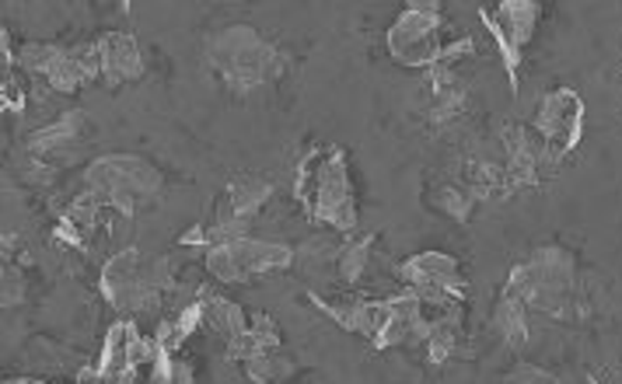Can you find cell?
<instances>
[{"instance_id":"1","label":"cell","mask_w":622,"mask_h":384,"mask_svg":"<svg viewBox=\"0 0 622 384\" xmlns=\"http://www.w3.org/2000/svg\"><path fill=\"white\" fill-rule=\"evenodd\" d=\"M294 196L308 210V218L315 224H325L332 231L350 234L357 228V200L347 154L340 148L308 151L298 164Z\"/></svg>"},{"instance_id":"2","label":"cell","mask_w":622,"mask_h":384,"mask_svg":"<svg viewBox=\"0 0 622 384\" xmlns=\"http://www.w3.org/2000/svg\"><path fill=\"white\" fill-rule=\"evenodd\" d=\"M207 63L231 94H249L267 81H277L287 67V57L255 29L231 26L207 42Z\"/></svg>"},{"instance_id":"3","label":"cell","mask_w":622,"mask_h":384,"mask_svg":"<svg viewBox=\"0 0 622 384\" xmlns=\"http://www.w3.org/2000/svg\"><path fill=\"white\" fill-rule=\"evenodd\" d=\"M172 262L164 255H143L140 249H123L102 270V294L119 315H143L158 304L164 291H172Z\"/></svg>"},{"instance_id":"4","label":"cell","mask_w":622,"mask_h":384,"mask_svg":"<svg viewBox=\"0 0 622 384\" xmlns=\"http://www.w3.org/2000/svg\"><path fill=\"white\" fill-rule=\"evenodd\" d=\"M161 172L137 154H106L91 161L84 172V192L99 200L106 210L133 218L140 206H148L161 196Z\"/></svg>"},{"instance_id":"5","label":"cell","mask_w":622,"mask_h":384,"mask_svg":"<svg viewBox=\"0 0 622 384\" xmlns=\"http://www.w3.org/2000/svg\"><path fill=\"white\" fill-rule=\"evenodd\" d=\"M438 29H441L438 4H423V0L405 4V11L399 14V21L385 36L392 60H399L402 67H413V70L438 67L441 50H444V46L438 42Z\"/></svg>"},{"instance_id":"6","label":"cell","mask_w":622,"mask_h":384,"mask_svg":"<svg viewBox=\"0 0 622 384\" xmlns=\"http://www.w3.org/2000/svg\"><path fill=\"white\" fill-rule=\"evenodd\" d=\"M581 130H584V102L578 91L570 88H556L549 91L539 112H535V133L545 143V151L553 161L566 158L573 148L581 143Z\"/></svg>"},{"instance_id":"7","label":"cell","mask_w":622,"mask_h":384,"mask_svg":"<svg viewBox=\"0 0 622 384\" xmlns=\"http://www.w3.org/2000/svg\"><path fill=\"white\" fill-rule=\"evenodd\" d=\"M88 137V119L84 112H67L57 123L42 127L29 137V151L36 154V164H70Z\"/></svg>"},{"instance_id":"8","label":"cell","mask_w":622,"mask_h":384,"mask_svg":"<svg viewBox=\"0 0 622 384\" xmlns=\"http://www.w3.org/2000/svg\"><path fill=\"white\" fill-rule=\"evenodd\" d=\"M399 283L410 291V286H434V291H448L454 297H465V276H462V266L459 259H451L444 252H420V255H410L395 270Z\"/></svg>"},{"instance_id":"9","label":"cell","mask_w":622,"mask_h":384,"mask_svg":"<svg viewBox=\"0 0 622 384\" xmlns=\"http://www.w3.org/2000/svg\"><path fill=\"white\" fill-rule=\"evenodd\" d=\"M94 78H102L99 46H60L42 81L60 94H74Z\"/></svg>"},{"instance_id":"10","label":"cell","mask_w":622,"mask_h":384,"mask_svg":"<svg viewBox=\"0 0 622 384\" xmlns=\"http://www.w3.org/2000/svg\"><path fill=\"white\" fill-rule=\"evenodd\" d=\"M231 255H234V266L242 283L255 280V276H270L280 273L294 262L291 245H280V242H259V238H242V242H228Z\"/></svg>"},{"instance_id":"11","label":"cell","mask_w":622,"mask_h":384,"mask_svg":"<svg viewBox=\"0 0 622 384\" xmlns=\"http://www.w3.org/2000/svg\"><path fill=\"white\" fill-rule=\"evenodd\" d=\"M311 301H315L337 325L364 335V340H371V343L378 340L381 329H385L389 319H392L389 301H343V304H332V301H322V297H311Z\"/></svg>"},{"instance_id":"12","label":"cell","mask_w":622,"mask_h":384,"mask_svg":"<svg viewBox=\"0 0 622 384\" xmlns=\"http://www.w3.org/2000/svg\"><path fill=\"white\" fill-rule=\"evenodd\" d=\"M99 57H102V78L109 88L116 84H130L143 74V57L137 50V39L127 32H109L99 42Z\"/></svg>"},{"instance_id":"13","label":"cell","mask_w":622,"mask_h":384,"mask_svg":"<svg viewBox=\"0 0 622 384\" xmlns=\"http://www.w3.org/2000/svg\"><path fill=\"white\" fill-rule=\"evenodd\" d=\"M490 14H493L496 26L504 29V36L524 53V46L532 42V36H535V29H539L542 8H539V4H529V0H511V4H493Z\"/></svg>"},{"instance_id":"14","label":"cell","mask_w":622,"mask_h":384,"mask_svg":"<svg viewBox=\"0 0 622 384\" xmlns=\"http://www.w3.org/2000/svg\"><path fill=\"white\" fill-rule=\"evenodd\" d=\"M423 203L430 210H438L441 218H451V221H469L475 203H480V192L469 189L465 182H448V185H434L430 189V196H423Z\"/></svg>"},{"instance_id":"15","label":"cell","mask_w":622,"mask_h":384,"mask_svg":"<svg viewBox=\"0 0 622 384\" xmlns=\"http://www.w3.org/2000/svg\"><path fill=\"white\" fill-rule=\"evenodd\" d=\"M200 307H203V322L221 335V340H234V335H242L249 329V319L245 311L238 307L234 301L228 297H218V294H200Z\"/></svg>"},{"instance_id":"16","label":"cell","mask_w":622,"mask_h":384,"mask_svg":"<svg viewBox=\"0 0 622 384\" xmlns=\"http://www.w3.org/2000/svg\"><path fill=\"white\" fill-rule=\"evenodd\" d=\"M490 325H493V332H496L508 346H521L524 340H529V307L504 294V297L496 301V307H493Z\"/></svg>"},{"instance_id":"17","label":"cell","mask_w":622,"mask_h":384,"mask_svg":"<svg viewBox=\"0 0 622 384\" xmlns=\"http://www.w3.org/2000/svg\"><path fill=\"white\" fill-rule=\"evenodd\" d=\"M102 371V377H112L119 371H127L133 367L130 364V353H127V322H116L109 332H106V343H102V356H99V364H94Z\"/></svg>"},{"instance_id":"18","label":"cell","mask_w":622,"mask_h":384,"mask_svg":"<svg viewBox=\"0 0 622 384\" xmlns=\"http://www.w3.org/2000/svg\"><path fill=\"white\" fill-rule=\"evenodd\" d=\"M249 381H259V384H280L283 377H291L294 374V360L291 356H283L280 350L277 353H267V356H259V360H249V364H242Z\"/></svg>"},{"instance_id":"19","label":"cell","mask_w":622,"mask_h":384,"mask_svg":"<svg viewBox=\"0 0 622 384\" xmlns=\"http://www.w3.org/2000/svg\"><path fill=\"white\" fill-rule=\"evenodd\" d=\"M368 259H371V238H357V242L343 245L340 252V276L347 286L361 283L364 270H368Z\"/></svg>"},{"instance_id":"20","label":"cell","mask_w":622,"mask_h":384,"mask_svg":"<svg viewBox=\"0 0 622 384\" xmlns=\"http://www.w3.org/2000/svg\"><path fill=\"white\" fill-rule=\"evenodd\" d=\"M480 14H483V26H486V32L493 36V42H496V50H500V60H504V70L511 74V88H518V67H521V50L518 46L504 36V29L496 26L493 21V14H490V8H480Z\"/></svg>"},{"instance_id":"21","label":"cell","mask_w":622,"mask_h":384,"mask_svg":"<svg viewBox=\"0 0 622 384\" xmlns=\"http://www.w3.org/2000/svg\"><path fill=\"white\" fill-rule=\"evenodd\" d=\"M504 384H560V377L532 364H518L514 371H508Z\"/></svg>"},{"instance_id":"22","label":"cell","mask_w":622,"mask_h":384,"mask_svg":"<svg viewBox=\"0 0 622 384\" xmlns=\"http://www.w3.org/2000/svg\"><path fill=\"white\" fill-rule=\"evenodd\" d=\"M26 297V280L18 266H4V304H21Z\"/></svg>"},{"instance_id":"23","label":"cell","mask_w":622,"mask_h":384,"mask_svg":"<svg viewBox=\"0 0 622 384\" xmlns=\"http://www.w3.org/2000/svg\"><path fill=\"white\" fill-rule=\"evenodd\" d=\"M148 384H175V374H172V356H158L154 364L148 367Z\"/></svg>"},{"instance_id":"24","label":"cell","mask_w":622,"mask_h":384,"mask_svg":"<svg viewBox=\"0 0 622 384\" xmlns=\"http://www.w3.org/2000/svg\"><path fill=\"white\" fill-rule=\"evenodd\" d=\"M172 374H175V384H193L197 381V371H193V364H189V360L179 353V356H172Z\"/></svg>"},{"instance_id":"25","label":"cell","mask_w":622,"mask_h":384,"mask_svg":"<svg viewBox=\"0 0 622 384\" xmlns=\"http://www.w3.org/2000/svg\"><path fill=\"white\" fill-rule=\"evenodd\" d=\"M74 384H106V377H102L99 367H81L78 377H74Z\"/></svg>"},{"instance_id":"26","label":"cell","mask_w":622,"mask_h":384,"mask_svg":"<svg viewBox=\"0 0 622 384\" xmlns=\"http://www.w3.org/2000/svg\"><path fill=\"white\" fill-rule=\"evenodd\" d=\"M106 384H140V371H137V367H127V371H119V374L106 377Z\"/></svg>"}]
</instances>
